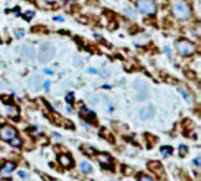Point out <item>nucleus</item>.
Returning <instances> with one entry per match:
<instances>
[{
    "mask_svg": "<svg viewBox=\"0 0 201 181\" xmlns=\"http://www.w3.org/2000/svg\"><path fill=\"white\" fill-rule=\"evenodd\" d=\"M55 52H56V48L55 46L50 42H45L40 46L39 52H38V60L41 63H47L52 60V57L55 56Z\"/></svg>",
    "mask_w": 201,
    "mask_h": 181,
    "instance_id": "obj_1",
    "label": "nucleus"
},
{
    "mask_svg": "<svg viewBox=\"0 0 201 181\" xmlns=\"http://www.w3.org/2000/svg\"><path fill=\"white\" fill-rule=\"evenodd\" d=\"M173 14L178 17V19L185 20V19H189V17H190L191 11H190V8H189V5L186 3H184V2H176L173 5Z\"/></svg>",
    "mask_w": 201,
    "mask_h": 181,
    "instance_id": "obj_2",
    "label": "nucleus"
},
{
    "mask_svg": "<svg viewBox=\"0 0 201 181\" xmlns=\"http://www.w3.org/2000/svg\"><path fill=\"white\" fill-rule=\"evenodd\" d=\"M176 48L181 55H184V56H190L195 52V45L192 42H190L189 40L176 41Z\"/></svg>",
    "mask_w": 201,
    "mask_h": 181,
    "instance_id": "obj_3",
    "label": "nucleus"
},
{
    "mask_svg": "<svg viewBox=\"0 0 201 181\" xmlns=\"http://www.w3.org/2000/svg\"><path fill=\"white\" fill-rule=\"evenodd\" d=\"M137 8L140 12L147 14V15H153L156 10L154 0H138L137 2Z\"/></svg>",
    "mask_w": 201,
    "mask_h": 181,
    "instance_id": "obj_4",
    "label": "nucleus"
},
{
    "mask_svg": "<svg viewBox=\"0 0 201 181\" xmlns=\"http://www.w3.org/2000/svg\"><path fill=\"white\" fill-rule=\"evenodd\" d=\"M16 137V130L13 128V126H4V128L0 130V138L3 140H8L10 141L11 139H14Z\"/></svg>",
    "mask_w": 201,
    "mask_h": 181,
    "instance_id": "obj_5",
    "label": "nucleus"
},
{
    "mask_svg": "<svg viewBox=\"0 0 201 181\" xmlns=\"http://www.w3.org/2000/svg\"><path fill=\"white\" fill-rule=\"evenodd\" d=\"M41 83H42V80L39 75H34L27 80V86L32 90H39L41 88Z\"/></svg>",
    "mask_w": 201,
    "mask_h": 181,
    "instance_id": "obj_6",
    "label": "nucleus"
},
{
    "mask_svg": "<svg viewBox=\"0 0 201 181\" xmlns=\"http://www.w3.org/2000/svg\"><path fill=\"white\" fill-rule=\"evenodd\" d=\"M97 160L98 162H101V165L104 166L106 169H113V162H112V159L109 155L107 154H99L97 155Z\"/></svg>",
    "mask_w": 201,
    "mask_h": 181,
    "instance_id": "obj_7",
    "label": "nucleus"
},
{
    "mask_svg": "<svg viewBox=\"0 0 201 181\" xmlns=\"http://www.w3.org/2000/svg\"><path fill=\"white\" fill-rule=\"evenodd\" d=\"M154 113H155V111L152 104L145 105L140 109V118L142 119H152L154 117Z\"/></svg>",
    "mask_w": 201,
    "mask_h": 181,
    "instance_id": "obj_8",
    "label": "nucleus"
},
{
    "mask_svg": "<svg viewBox=\"0 0 201 181\" xmlns=\"http://www.w3.org/2000/svg\"><path fill=\"white\" fill-rule=\"evenodd\" d=\"M133 87H134V89L137 90V92H139V93H142V94H147L148 93V84L145 83L144 81H140V80H138V81H135L134 83H133Z\"/></svg>",
    "mask_w": 201,
    "mask_h": 181,
    "instance_id": "obj_9",
    "label": "nucleus"
},
{
    "mask_svg": "<svg viewBox=\"0 0 201 181\" xmlns=\"http://www.w3.org/2000/svg\"><path fill=\"white\" fill-rule=\"evenodd\" d=\"M23 55L27 60H32L35 57V48L31 45H25L23 47Z\"/></svg>",
    "mask_w": 201,
    "mask_h": 181,
    "instance_id": "obj_10",
    "label": "nucleus"
},
{
    "mask_svg": "<svg viewBox=\"0 0 201 181\" xmlns=\"http://www.w3.org/2000/svg\"><path fill=\"white\" fill-rule=\"evenodd\" d=\"M59 162L62 165V166H65V168H71L72 166V159H71V156L68 155V154H63V155H60L59 156Z\"/></svg>",
    "mask_w": 201,
    "mask_h": 181,
    "instance_id": "obj_11",
    "label": "nucleus"
},
{
    "mask_svg": "<svg viewBox=\"0 0 201 181\" xmlns=\"http://www.w3.org/2000/svg\"><path fill=\"white\" fill-rule=\"evenodd\" d=\"M15 169V164L14 162H5L4 166L2 168V170H0V172H2L3 176H8L11 174V171Z\"/></svg>",
    "mask_w": 201,
    "mask_h": 181,
    "instance_id": "obj_12",
    "label": "nucleus"
},
{
    "mask_svg": "<svg viewBox=\"0 0 201 181\" xmlns=\"http://www.w3.org/2000/svg\"><path fill=\"white\" fill-rule=\"evenodd\" d=\"M81 113H82V115H84L88 120H91V119H93V118H95V113H93V112H89V111L87 109V108H82Z\"/></svg>",
    "mask_w": 201,
    "mask_h": 181,
    "instance_id": "obj_13",
    "label": "nucleus"
},
{
    "mask_svg": "<svg viewBox=\"0 0 201 181\" xmlns=\"http://www.w3.org/2000/svg\"><path fill=\"white\" fill-rule=\"evenodd\" d=\"M81 170L83 172H91V171H92V166H91L88 162L83 161V162H81Z\"/></svg>",
    "mask_w": 201,
    "mask_h": 181,
    "instance_id": "obj_14",
    "label": "nucleus"
},
{
    "mask_svg": "<svg viewBox=\"0 0 201 181\" xmlns=\"http://www.w3.org/2000/svg\"><path fill=\"white\" fill-rule=\"evenodd\" d=\"M10 144L13 147H16V148H19V147H21V144H23V141H21V139H19L17 137H15L14 139H11L10 140Z\"/></svg>",
    "mask_w": 201,
    "mask_h": 181,
    "instance_id": "obj_15",
    "label": "nucleus"
},
{
    "mask_svg": "<svg viewBox=\"0 0 201 181\" xmlns=\"http://www.w3.org/2000/svg\"><path fill=\"white\" fill-rule=\"evenodd\" d=\"M160 151H161V154H163L164 156H169V155L173 153V149H171L170 147H163V148L160 149Z\"/></svg>",
    "mask_w": 201,
    "mask_h": 181,
    "instance_id": "obj_16",
    "label": "nucleus"
},
{
    "mask_svg": "<svg viewBox=\"0 0 201 181\" xmlns=\"http://www.w3.org/2000/svg\"><path fill=\"white\" fill-rule=\"evenodd\" d=\"M66 101H67L68 103H72V102H74V93H68L67 97H66Z\"/></svg>",
    "mask_w": 201,
    "mask_h": 181,
    "instance_id": "obj_17",
    "label": "nucleus"
},
{
    "mask_svg": "<svg viewBox=\"0 0 201 181\" xmlns=\"http://www.w3.org/2000/svg\"><path fill=\"white\" fill-rule=\"evenodd\" d=\"M139 181H154V180L150 179V177H148V176H143V177L139 179Z\"/></svg>",
    "mask_w": 201,
    "mask_h": 181,
    "instance_id": "obj_18",
    "label": "nucleus"
},
{
    "mask_svg": "<svg viewBox=\"0 0 201 181\" xmlns=\"http://www.w3.org/2000/svg\"><path fill=\"white\" fill-rule=\"evenodd\" d=\"M179 149H180V151H181V153H180L181 155H184V154L186 153V148H185L184 145H180V148H179Z\"/></svg>",
    "mask_w": 201,
    "mask_h": 181,
    "instance_id": "obj_19",
    "label": "nucleus"
},
{
    "mask_svg": "<svg viewBox=\"0 0 201 181\" xmlns=\"http://www.w3.org/2000/svg\"><path fill=\"white\" fill-rule=\"evenodd\" d=\"M44 87H45V89H46V90H50V82H48V81H46V82L44 83Z\"/></svg>",
    "mask_w": 201,
    "mask_h": 181,
    "instance_id": "obj_20",
    "label": "nucleus"
},
{
    "mask_svg": "<svg viewBox=\"0 0 201 181\" xmlns=\"http://www.w3.org/2000/svg\"><path fill=\"white\" fill-rule=\"evenodd\" d=\"M180 92H181V94H182V96H184V98H185L186 101H189V97H188V94H186V93L184 92V90H182V89H180Z\"/></svg>",
    "mask_w": 201,
    "mask_h": 181,
    "instance_id": "obj_21",
    "label": "nucleus"
},
{
    "mask_svg": "<svg viewBox=\"0 0 201 181\" xmlns=\"http://www.w3.org/2000/svg\"><path fill=\"white\" fill-rule=\"evenodd\" d=\"M125 12H127V14H131V15H132V16H134V15H135V12H133V11H132V10H127V11H125Z\"/></svg>",
    "mask_w": 201,
    "mask_h": 181,
    "instance_id": "obj_22",
    "label": "nucleus"
},
{
    "mask_svg": "<svg viewBox=\"0 0 201 181\" xmlns=\"http://www.w3.org/2000/svg\"><path fill=\"white\" fill-rule=\"evenodd\" d=\"M55 20H57V21H63V19L61 16H57V17H55Z\"/></svg>",
    "mask_w": 201,
    "mask_h": 181,
    "instance_id": "obj_23",
    "label": "nucleus"
},
{
    "mask_svg": "<svg viewBox=\"0 0 201 181\" xmlns=\"http://www.w3.org/2000/svg\"><path fill=\"white\" fill-rule=\"evenodd\" d=\"M45 73H47V75H52V71H50V69H45Z\"/></svg>",
    "mask_w": 201,
    "mask_h": 181,
    "instance_id": "obj_24",
    "label": "nucleus"
},
{
    "mask_svg": "<svg viewBox=\"0 0 201 181\" xmlns=\"http://www.w3.org/2000/svg\"><path fill=\"white\" fill-rule=\"evenodd\" d=\"M19 175H20L21 177H25V174H24V171H20V172H19Z\"/></svg>",
    "mask_w": 201,
    "mask_h": 181,
    "instance_id": "obj_25",
    "label": "nucleus"
},
{
    "mask_svg": "<svg viewBox=\"0 0 201 181\" xmlns=\"http://www.w3.org/2000/svg\"><path fill=\"white\" fill-rule=\"evenodd\" d=\"M196 165H200V158L196 159Z\"/></svg>",
    "mask_w": 201,
    "mask_h": 181,
    "instance_id": "obj_26",
    "label": "nucleus"
},
{
    "mask_svg": "<svg viewBox=\"0 0 201 181\" xmlns=\"http://www.w3.org/2000/svg\"><path fill=\"white\" fill-rule=\"evenodd\" d=\"M45 2H47V3H53V2H56V0H45Z\"/></svg>",
    "mask_w": 201,
    "mask_h": 181,
    "instance_id": "obj_27",
    "label": "nucleus"
}]
</instances>
